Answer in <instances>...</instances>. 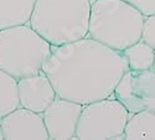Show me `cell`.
Wrapping results in <instances>:
<instances>
[{"mask_svg":"<svg viewBox=\"0 0 155 140\" xmlns=\"http://www.w3.org/2000/svg\"><path fill=\"white\" fill-rule=\"evenodd\" d=\"M124 138L128 140L155 139V112L143 110L129 116Z\"/></svg>","mask_w":155,"mask_h":140,"instance_id":"obj_11","label":"cell"},{"mask_svg":"<svg viewBox=\"0 0 155 140\" xmlns=\"http://www.w3.org/2000/svg\"><path fill=\"white\" fill-rule=\"evenodd\" d=\"M113 96L133 114L143 110L155 112V71L128 70L114 90Z\"/></svg>","mask_w":155,"mask_h":140,"instance_id":"obj_6","label":"cell"},{"mask_svg":"<svg viewBox=\"0 0 155 140\" xmlns=\"http://www.w3.org/2000/svg\"><path fill=\"white\" fill-rule=\"evenodd\" d=\"M145 16L124 0H91L88 36L117 51L141 40Z\"/></svg>","mask_w":155,"mask_h":140,"instance_id":"obj_3","label":"cell"},{"mask_svg":"<svg viewBox=\"0 0 155 140\" xmlns=\"http://www.w3.org/2000/svg\"><path fill=\"white\" fill-rule=\"evenodd\" d=\"M141 40L155 50V14L145 16L143 32H141Z\"/></svg>","mask_w":155,"mask_h":140,"instance_id":"obj_14","label":"cell"},{"mask_svg":"<svg viewBox=\"0 0 155 140\" xmlns=\"http://www.w3.org/2000/svg\"><path fill=\"white\" fill-rule=\"evenodd\" d=\"M91 0H36L30 26L51 45L60 46L88 36Z\"/></svg>","mask_w":155,"mask_h":140,"instance_id":"obj_2","label":"cell"},{"mask_svg":"<svg viewBox=\"0 0 155 140\" xmlns=\"http://www.w3.org/2000/svg\"><path fill=\"white\" fill-rule=\"evenodd\" d=\"M129 116L130 113L114 96L84 104L76 139H125Z\"/></svg>","mask_w":155,"mask_h":140,"instance_id":"obj_5","label":"cell"},{"mask_svg":"<svg viewBox=\"0 0 155 140\" xmlns=\"http://www.w3.org/2000/svg\"><path fill=\"white\" fill-rule=\"evenodd\" d=\"M129 70L122 51L103 45L89 36L60 46H51L42 71L57 97L82 106L113 96Z\"/></svg>","mask_w":155,"mask_h":140,"instance_id":"obj_1","label":"cell"},{"mask_svg":"<svg viewBox=\"0 0 155 140\" xmlns=\"http://www.w3.org/2000/svg\"><path fill=\"white\" fill-rule=\"evenodd\" d=\"M4 136H3V133H2V126H0V140H3Z\"/></svg>","mask_w":155,"mask_h":140,"instance_id":"obj_16","label":"cell"},{"mask_svg":"<svg viewBox=\"0 0 155 140\" xmlns=\"http://www.w3.org/2000/svg\"><path fill=\"white\" fill-rule=\"evenodd\" d=\"M4 139H37L47 140L48 133L42 119V114L19 107L0 119Z\"/></svg>","mask_w":155,"mask_h":140,"instance_id":"obj_8","label":"cell"},{"mask_svg":"<svg viewBox=\"0 0 155 140\" xmlns=\"http://www.w3.org/2000/svg\"><path fill=\"white\" fill-rule=\"evenodd\" d=\"M153 70L155 71V60H154V65H153Z\"/></svg>","mask_w":155,"mask_h":140,"instance_id":"obj_17","label":"cell"},{"mask_svg":"<svg viewBox=\"0 0 155 140\" xmlns=\"http://www.w3.org/2000/svg\"><path fill=\"white\" fill-rule=\"evenodd\" d=\"M82 108L77 102L56 97L42 113L48 139H74Z\"/></svg>","mask_w":155,"mask_h":140,"instance_id":"obj_7","label":"cell"},{"mask_svg":"<svg viewBox=\"0 0 155 140\" xmlns=\"http://www.w3.org/2000/svg\"><path fill=\"white\" fill-rule=\"evenodd\" d=\"M122 52L127 58L129 70L143 71L153 68L155 60V50L143 40H139L138 42L130 45Z\"/></svg>","mask_w":155,"mask_h":140,"instance_id":"obj_12","label":"cell"},{"mask_svg":"<svg viewBox=\"0 0 155 140\" xmlns=\"http://www.w3.org/2000/svg\"><path fill=\"white\" fill-rule=\"evenodd\" d=\"M20 107L42 114L57 97L54 86L44 71L18 80Z\"/></svg>","mask_w":155,"mask_h":140,"instance_id":"obj_9","label":"cell"},{"mask_svg":"<svg viewBox=\"0 0 155 140\" xmlns=\"http://www.w3.org/2000/svg\"><path fill=\"white\" fill-rule=\"evenodd\" d=\"M137 8L144 16L155 14V0H124Z\"/></svg>","mask_w":155,"mask_h":140,"instance_id":"obj_15","label":"cell"},{"mask_svg":"<svg viewBox=\"0 0 155 140\" xmlns=\"http://www.w3.org/2000/svg\"><path fill=\"white\" fill-rule=\"evenodd\" d=\"M36 0H0V30L29 24Z\"/></svg>","mask_w":155,"mask_h":140,"instance_id":"obj_10","label":"cell"},{"mask_svg":"<svg viewBox=\"0 0 155 140\" xmlns=\"http://www.w3.org/2000/svg\"><path fill=\"white\" fill-rule=\"evenodd\" d=\"M51 45L29 24L0 30V70L16 80L42 71Z\"/></svg>","mask_w":155,"mask_h":140,"instance_id":"obj_4","label":"cell"},{"mask_svg":"<svg viewBox=\"0 0 155 140\" xmlns=\"http://www.w3.org/2000/svg\"><path fill=\"white\" fill-rule=\"evenodd\" d=\"M19 107L18 80L0 70V119Z\"/></svg>","mask_w":155,"mask_h":140,"instance_id":"obj_13","label":"cell"}]
</instances>
